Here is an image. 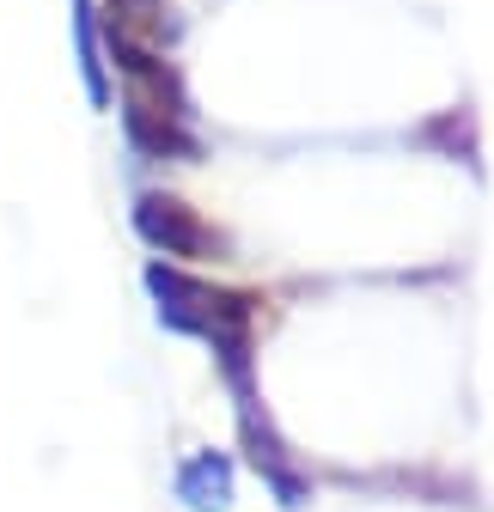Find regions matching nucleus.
I'll return each mask as SVG.
<instances>
[{
  "mask_svg": "<svg viewBox=\"0 0 494 512\" xmlns=\"http://www.w3.org/2000/svg\"><path fill=\"white\" fill-rule=\"evenodd\" d=\"M135 226H141L153 244H165L171 256H183V250H196V244H202V226L183 214V202H171V196H141Z\"/></svg>",
  "mask_w": 494,
  "mask_h": 512,
  "instance_id": "1",
  "label": "nucleus"
},
{
  "mask_svg": "<svg viewBox=\"0 0 494 512\" xmlns=\"http://www.w3.org/2000/svg\"><path fill=\"white\" fill-rule=\"evenodd\" d=\"M110 31H159V0H110Z\"/></svg>",
  "mask_w": 494,
  "mask_h": 512,
  "instance_id": "2",
  "label": "nucleus"
}]
</instances>
